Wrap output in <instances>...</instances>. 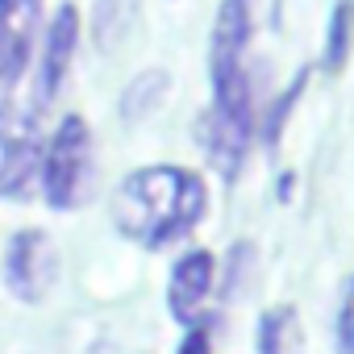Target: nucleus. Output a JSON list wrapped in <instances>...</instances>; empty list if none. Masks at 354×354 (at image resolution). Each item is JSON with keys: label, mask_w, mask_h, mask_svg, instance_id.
Returning <instances> with one entry per match:
<instances>
[{"label": "nucleus", "mask_w": 354, "mask_h": 354, "mask_svg": "<svg viewBox=\"0 0 354 354\" xmlns=\"http://www.w3.org/2000/svg\"><path fill=\"white\" fill-rule=\"evenodd\" d=\"M250 34L254 5L250 0H221L209 38V80L213 104L196 121V142L205 146L209 167L225 180L242 171L246 150L254 142V80H250Z\"/></svg>", "instance_id": "obj_1"}, {"label": "nucleus", "mask_w": 354, "mask_h": 354, "mask_svg": "<svg viewBox=\"0 0 354 354\" xmlns=\"http://www.w3.org/2000/svg\"><path fill=\"white\" fill-rule=\"evenodd\" d=\"M205 209H209V188L196 171L154 162L129 171L117 184L109 213L125 242L146 250H167L205 221Z\"/></svg>", "instance_id": "obj_2"}, {"label": "nucleus", "mask_w": 354, "mask_h": 354, "mask_svg": "<svg viewBox=\"0 0 354 354\" xmlns=\"http://www.w3.org/2000/svg\"><path fill=\"white\" fill-rule=\"evenodd\" d=\"M92 162H96V150H92V129L84 117L67 113L55 133L42 142V162H38V188L46 196L50 209L59 213H71L88 201L92 192Z\"/></svg>", "instance_id": "obj_3"}, {"label": "nucleus", "mask_w": 354, "mask_h": 354, "mask_svg": "<svg viewBox=\"0 0 354 354\" xmlns=\"http://www.w3.org/2000/svg\"><path fill=\"white\" fill-rule=\"evenodd\" d=\"M38 109L26 100L0 104V201H26L38 188L42 129Z\"/></svg>", "instance_id": "obj_4"}, {"label": "nucleus", "mask_w": 354, "mask_h": 354, "mask_svg": "<svg viewBox=\"0 0 354 354\" xmlns=\"http://www.w3.org/2000/svg\"><path fill=\"white\" fill-rule=\"evenodd\" d=\"M5 288L21 304H42L46 292L59 283V250L42 230H17L5 242Z\"/></svg>", "instance_id": "obj_5"}, {"label": "nucleus", "mask_w": 354, "mask_h": 354, "mask_svg": "<svg viewBox=\"0 0 354 354\" xmlns=\"http://www.w3.org/2000/svg\"><path fill=\"white\" fill-rule=\"evenodd\" d=\"M80 9L75 5H59L50 13V21L42 26V38H38V59H34V92H30V104L42 113L67 84V71H71V59L80 50Z\"/></svg>", "instance_id": "obj_6"}, {"label": "nucleus", "mask_w": 354, "mask_h": 354, "mask_svg": "<svg viewBox=\"0 0 354 354\" xmlns=\"http://www.w3.org/2000/svg\"><path fill=\"white\" fill-rule=\"evenodd\" d=\"M217 288V259L209 250H188L175 259L171 275H167V308L180 325H192L205 317L209 296Z\"/></svg>", "instance_id": "obj_7"}, {"label": "nucleus", "mask_w": 354, "mask_h": 354, "mask_svg": "<svg viewBox=\"0 0 354 354\" xmlns=\"http://www.w3.org/2000/svg\"><path fill=\"white\" fill-rule=\"evenodd\" d=\"M38 21H42V0H0V59H5L9 84L30 71L38 46Z\"/></svg>", "instance_id": "obj_8"}, {"label": "nucleus", "mask_w": 354, "mask_h": 354, "mask_svg": "<svg viewBox=\"0 0 354 354\" xmlns=\"http://www.w3.org/2000/svg\"><path fill=\"white\" fill-rule=\"evenodd\" d=\"M167 92H171V75H167L162 67H146V71H138V75L125 84V92H121V104H117V109H121V121H125V125L146 121L150 113L162 109Z\"/></svg>", "instance_id": "obj_9"}, {"label": "nucleus", "mask_w": 354, "mask_h": 354, "mask_svg": "<svg viewBox=\"0 0 354 354\" xmlns=\"http://www.w3.org/2000/svg\"><path fill=\"white\" fill-rule=\"evenodd\" d=\"M254 350L259 354H304V329H300L296 308L288 304L267 308L254 329Z\"/></svg>", "instance_id": "obj_10"}, {"label": "nucleus", "mask_w": 354, "mask_h": 354, "mask_svg": "<svg viewBox=\"0 0 354 354\" xmlns=\"http://www.w3.org/2000/svg\"><path fill=\"white\" fill-rule=\"evenodd\" d=\"M138 0H96L92 5V42L100 55H113L138 26Z\"/></svg>", "instance_id": "obj_11"}, {"label": "nucleus", "mask_w": 354, "mask_h": 354, "mask_svg": "<svg viewBox=\"0 0 354 354\" xmlns=\"http://www.w3.org/2000/svg\"><path fill=\"white\" fill-rule=\"evenodd\" d=\"M354 46V0H333L329 21H325V46H321V67L342 71Z\"/></svg>", "instance_id": "obj_12"}, {"label": "nucleus", "mask_w": 354, "mask_h": 354, "mask_svg": "<svg viewBox=\"0 0 354 354\" xmlns=\"http://www.w3.org/2000/svg\"><path fill=\"white\" fill-rule=\"evenodd\" d=\"M304 84H308V71H300V75H292L288 80V88L275 96V100H267V113H263V146L275 154L279 150V138H283V125H288V117H292V109H296V100H300V92H304Z\"/></svg>", "instance_id": "obj_13"}, {"label": "nucleus", "mask_w": 354, "mask_h": 354, "mask_svg": "<svg viewBox=\"0 0 354 354\" xmlns=\"http://www.w3.org/2000/svg\"><path fill=\"white\" fill-rule=\"evenodd\" d=\"M250 267H254V246H250V242H238V246L230 250V259H225V279H221V296H225V300H234V296L242 292V279H246Z\"/></svg>", "instance_id": "obj_14"}, {"label": "nucleus", "mask_w": 354, "mask_h": 354, "mask_svg": "<svg viewBox=\"0 0 354 354\" xmlns=\"http://www.w3.org/2000/svg\"><path fill=\"white\" fill-rule=\"evenodd\" d=\"M333 337H337V350H342V354H354V279H350L346 292H342L337 321H333Z\"/></svg>", "instance_id": "obj_15"}, {"label": "nucleus", "mask_w": 354, "mask_h": 354, "mask_svg": "<svg viewBox=\"0 0 354 354\" xmlns=\"http://www.w3.org/2000/svg\"><path fill=\"white\" fill-rule=\"evenodd\" d=\"M175 354H213V325L201 317L188 325V333L180 337V346H175Z\"/></svg>", "instance_id": "obj_16"}, {"label": "nucleus", "mask_w": 354, "mask_h": 354, "mask_svg": "<svg viewBox=\"0 0 354 354\" xmlns=\"http://www.w3.org/2000/svg\"><path fill=\"white\" fill-rule=\"evenodd\" d=\"M9 84V71H5V59H0V88H5Z\"/></svg>", "instance_id": "obj_17"}]
</instances>
